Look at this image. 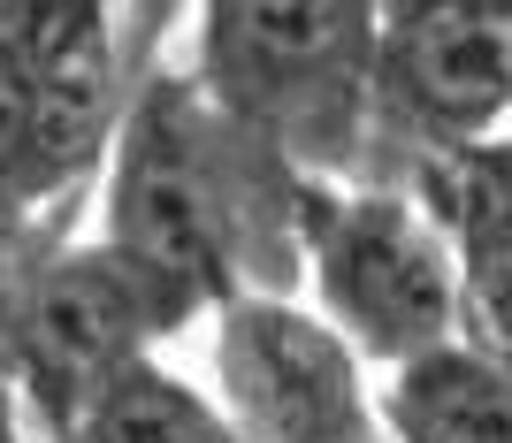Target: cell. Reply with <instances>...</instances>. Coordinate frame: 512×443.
Masks as SVG:
<instances>
[{
	"label": "cell",
	"instance_id": "obj_9",
	"mask_svg": "<svg viewBox=\"0 0 512 443\" xmlns=\"http://www.w3.org/2000/svg\"><path fill=\"white\" fill-rule=\"evenodd\" d=\"M100 23H115V0H0V69L31 77Z\"/></svg>",
	"mask_w": 512,
	"mask_h": 443
},
{
	"label": "cell",
	"instance_id": "obj_7",
	"mask_svg": "<svg viewBox=\"0 0 512 443\" xmlns=\"http://www.w3.org/2000/svg\"><path fill=\"white\" fill-rule=\"evenodd\" d=\"M123 46L115 23L62 46L46 69L23 77V222L46 199H69L92 169H107V146L123 130Z\"/></svg>",
	"mask_w": 512,
	"mask_h": 443
},
{
	"label": "cell",
	"instance_id": "obj_6",
	"mask_svg": "<svg viewBox=\"0 0 512 443\" xmlns=\"http://www.w3.org/2000/svg\"><path fill=\"white\" fill-rule=\"evenodd\" d=\"M169 329H184V314L115 245H69L31 260L0 314V344L16 352L23 390L39 398V413H54V428H69L100 382L146 359V344Z\"/></svg>",
	"mask_w": 512,
	"mask_h": 443
},
{
	"label": "cell",
	"instance_id": "obj_2",
	"mask_svg": "<svg viewBox=\"0 0 512 443\" xmlns=\"http://www.w3.org/2000/svg\"><path fill=\"white\" fill-rule=\"evenodd\" d=\"M383 0H199V92L299 176L367 161Z\"/></svg>",
	"mask_w": 512,
	"mask_h": 443
},
{
	"label": "cell",
	"instance_id": "obj_8",
	"mask_svg": "<svg viewBox=\"0 0 512 443\" xmlns=\"http://www.w3.org/2000/svg\"><path fill=\"white\" fill-rule=\"evenodd\" d=\"M375 413L398 443H512V367H497L482 344L451 337L390 367Z\"/></svg>",
	"mask_w": 512,
	"mask_h": 443
},
{
	"label": "cell",
	"instance_id": "obj_3",
	"mask_svg": "<svg viewBox=\"0 0 512 443\" xmlns=\"http://www.w3.org/2000/svg\"><path fill=\"white\" fill-rule=\"evenodd\" d=\"M291 230L321 291V321L360 359L406 367L459 337V253L413 191H344L337 176H299Z\"/></svg>",
	"mask_w": 512,
	"mask_h": 443
},
{
	"label": "cell",
	"instance_id": "obj_10",
	"mask_svg": "<svg viewBox=\"0 0 512 443\" xmlns=\"http://www.w3.org/2000/svg\"><path fill=\"white\" fill-rule=\"evenodd\" d=\"M0 443H23V428H16V398H8V382H0Z\"/></svg>",
	"mask_w": 512,
	"mask_h": 443
},
{
	"label": "cell",
	"instance_id": "obj_1",
	"mask_svg": "<svg viewBox=\"0 0 512 443\" xmlns=\"http://www.w3.org/2000/svg\"><path fill=\"white\" fill-rule=\"evenodd\" d=\"M299 169L245 138L199 77H153L123 107V130L107 146V237L176 314L222 306L237 291L276 283V260L260 237H276L299 260L291 230Z\"/></svg>",
	"mask_w": 512,
	"mask_h": 443
},
{
	"label": "cell",
	"instance_id": "obj_4",
	"mask_svg": "<svg viewBox=\"0 0 512 443\" xmlns=\"http://www.w3.org/2000/svg\"><path fill=\"white\" fill-rule=\"evenodd\" d=\"M512 130V0H383L367 153L444 161Z\"/></svg>",
	"mask_w": 512,
	"mask_h": 443
},
{
	"label": "cell",
	"instance_id": "obj_5",
	"mask_svg": "<svg viewBox=\"0 0 512 443\" xmlns=\"http://www.w3.org/2000/svg\"><path fill=\"white\" fill-rule=\"evenodd\" d=\"M214 413L237 443H383L367 359L283 291L214 306Z\"/></svg>",
	"mask_w": 512,
	"mask_h": 443
}]
</instances>
